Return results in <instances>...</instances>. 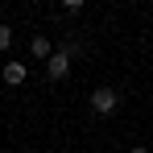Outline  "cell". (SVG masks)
Returning <instances> with one entry per match:
<instances>
[{
  "instance_id": "cell-1",
  "label": "cell",
  "mask_w": 153,
  "mask_h": 153,
  "mask_svg": "<svg viewBox=\"0 0 153 153\" xmlns=\"http://www.w3.org/2000/svg\"><path fill=\"white\" fill-rule=\"evenodd\" d=\"M116 108H120V91L116 87H95L91 91V112L95 116H112Z\"/></svg>"
},
{
  "instance_id": "cell-3",
  "label": "cell",
  "mask_w": 153,
  "mask_h": 153,
  "mask_svg": "<svg viewBox=\"0 0 153 153\" xmlns=\"http://www.w3.org/2000/svg\"><path fill=\"white\" fill-rule=\"evenodd\" d=\"M25 66H21V62H8V66H4V71H0V79H4V83H8V87H21V83H25Z\"/></svg>"
},
{
  "instance_id": "cell-6",
  "label": "cell",
  "mask_w": 153,
  "mask_h": 153,
  "mask_svg": "<svg viewBox=\"0 0 153 153\" xmlns=\"http://www.w3.org/2000/svg\"><path fill=\"white\" fill-rule=\"evenodd\" d=\"M132 153H145V145H137V149H132Z\"/></svg>"
},
{
  "instance_id": "cell-5",
  "label": "cell",
  "mask_w": 153,
  "mask_h": 153,
  "mask_svg": "<svg viewBox=\"0 0 153 153\" xmlns=\"http://www.w3.org/2000/svg\"><path fill=\"white\" fill-rule=\"evenodd\" d=\"M8 46H13V25L0 21V50H8Z\"/></svg>"
},
{
  "instance_id": "cell-2",
  "label": "cell",
  "mask_w": 153,
  "mask_h": 153,
  "mask_svg": "<svg viewBox=\"0 0 153 153\" xmlns=\"http://www.w3.org/2000/svg\"><path fill=\"white\" fill-rule=\"evenodd\" d=\"M46 75H50L54 83H58V79H66V75H71V54H66V50H62V54H54L50 62H46Z\"/></svg>"
},
{
  "instance_id": "cell-4",
  "label": "cell",
  "mask_w": 153,
  "mask_h": 153,
  "mask_svg": "<svg viewBox=\"0 0 153 153\" xmlns=\"http://www.w3.org/2000/svg\"><path fill=\"white\" fill-rule=\"evenodd\" d=\"M29 50H33V58H46V62L54 58V46H50V37H33V42H29Z\"/></svg>"
}]
</instances>
